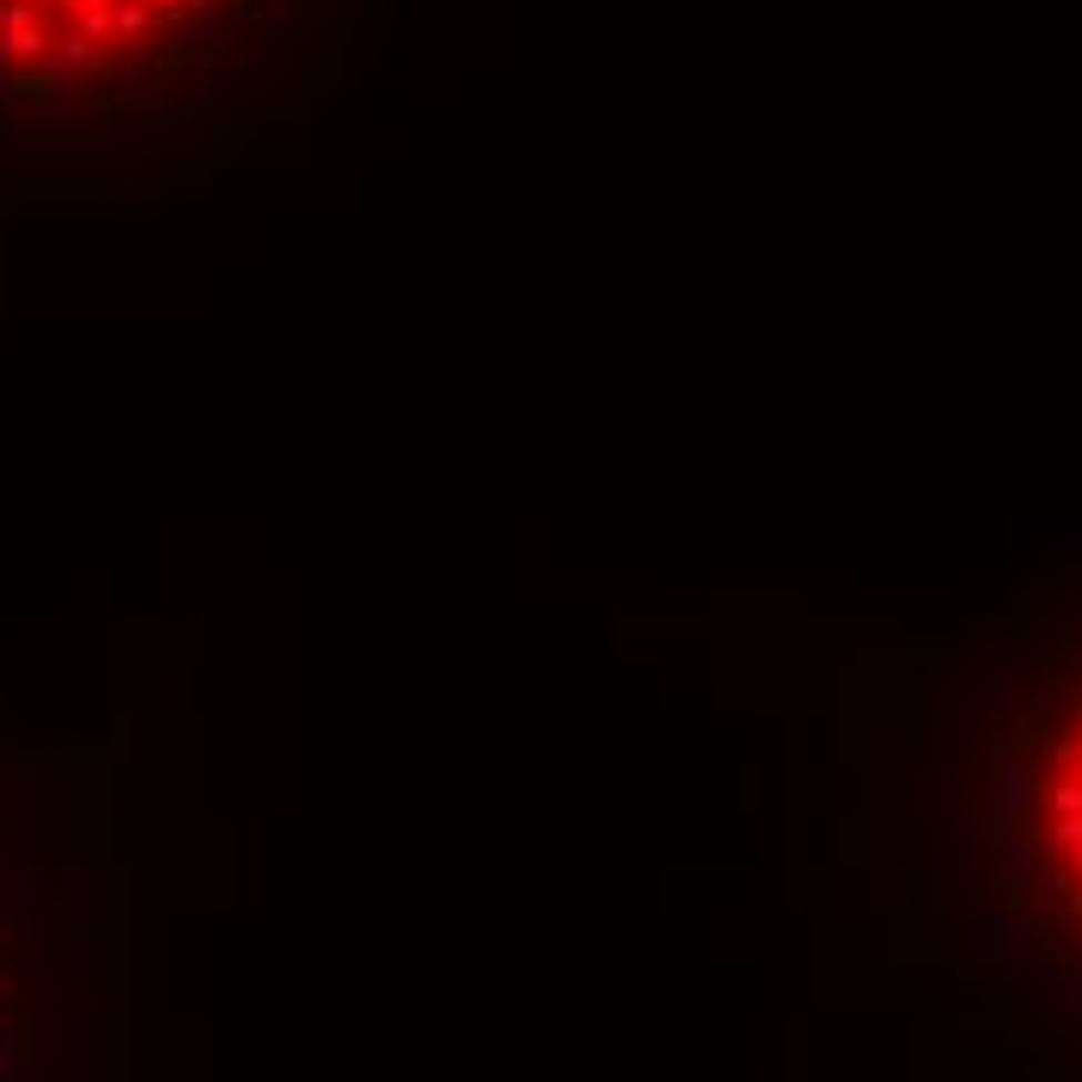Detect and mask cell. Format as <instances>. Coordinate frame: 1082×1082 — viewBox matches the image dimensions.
<instances>
[{
  "instance_id": "6da1fadb",
  "label": "cell",
  "mask_w": 1082,
  "mask_h": 1082,
  "mask_svg": "<svg viewBox=\"0 0 1082 1082\" xmlns=\"http://www.w3.org/2000/svg\"><path fill=\"white\" fill-rule=\"evenodd\" d=\"M299 0H0V150L26 138L224 131Z\"/></svg>"
},
{
  "instance_id": "7a4b0ae2",
  "label": "cell",
  "mask_w": 1082,
  "mask_h": 1082,
  "mask_svg": "<svg viewBox=\"0 0 1082 1082\" xmlns=\"http://www.w3.org/2000/svg\"><path fill=\"white\" fill-rule=\"evenodd\" d=\"M1008 833L1045 927L1082 971V659L1027 721L1008 790Z\"/></svg>"
},
{
  "instance_id": "3957f363",
  "label": "cell",
  "mask_w": 1082,
  "mask_h": 1082,
  "mask_svg": "<svg viewBox=\"0 0 1082 1082\" xmlns=\"http://www.w3.org/2000/svg\"><path fill=\"white\" fill-rule=\"evenodd\" d=\"M32 914L0 871V1082H32L44 1058V1020L32 1002Z\"/></svg>"
}]
</instances>
